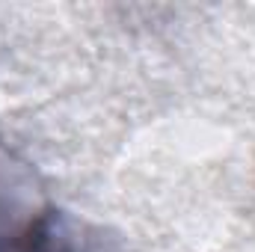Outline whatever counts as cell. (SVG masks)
<instances>
[{
	"mask_svg": "<svg viewBox=\"0 0 255 252\" xmlns=\"http://www.w3.org/2000/svg\"><path fill=\"white\" fill-rule=\"evenodd\" d=\"M0 252H80L51 205L12 202L0 208Z\"/></svg>",
	"mask_w": 255,
	"mask_h": 252,
	"instance_id": "6da1fadb",
	"label": "cell"
}]
</instances>
